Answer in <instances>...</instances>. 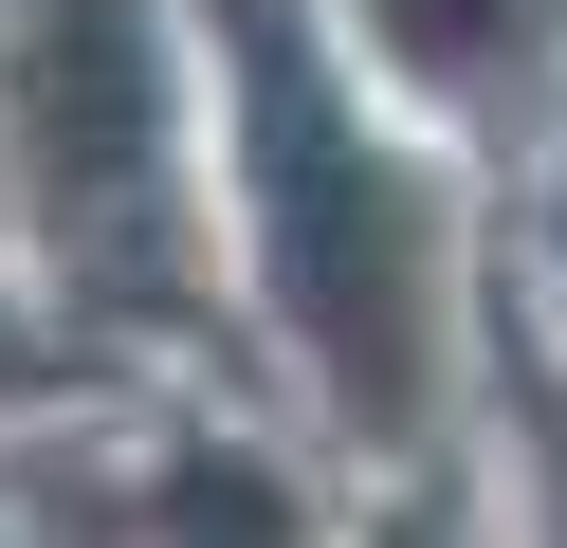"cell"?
I'll list each match as a JSON object with an SVG mask.
<instances>
[{"label": "cell", "mask_w": 567, "mask_h": 548, "mask_svg": "<svg viewBox=\"0 0 567 548\" xmlns=\"http://www.w3.org/2000/svg\"><path fill=\"white\" fill-rule=\"evenodd\" d=\"M293 311L330 348L348 421H421V348H440V275H421V201L367 146H293Z\"/></svg>", "instance_id": "1"}, {"label": "cell", "mask_w": 567, "mask_h": 548, "mask_svg": "<svg viewBox=\"0 0 567 548\" xmlns=\"http://www.w3.org/2000/svg\"><path fill=\"white\" fill-rule=\"evenodd\" d=\"M19 92H38V201H55V238H92L111 275H147V201H165V73L128 55V19H111V0H55Z\"/></svg>", "instance_id": "2"}, {"label": "cell", "mask_w": 567, "mask_h": 548, "mask_svg": "<svg viewBox=\"0 0 567 548\" xmlns=\"http://www.w3.org/2000/svg\"><path fill=\"white\" fill-rule=\"evenodd\" d=\"M384 37H403V73H440V92H494L530 37V0H367Z\"/></svg>", "instance_id": "3"}, {"label": "cell", "mask_w": 567, "mask_h": 548, "mask_svg": "<svg viewBox=\"0 0 567 548\" xmlns=\"http://www.w3.org/2000/svg\"><path fill=\"white\" fill-rule=\"evenodd\" d=\"M184 548H293V494H275L257 457H220V475H184Z\"/></svg>", "instance_id": "4"}, {"label": "cell", "mask_w": 567, "mask_h": 548, "mask_svg": "<svg viewBox=\"0 0 567 548\" xmlns=\"http://www.w3.org/2000/svg\"><path fill=\"white\" fill-rule=\"evenodd\" d=\"M0 384H19V329H0Z\"/></svg>", "instance_id": "5"}, {"label": "cell", "mask_w": 567, "mask_h": 548, "mask_svg": "<svg viewBox=\"0 0 567 548\" xmlns=\"http://www.w3.org/2000/svg\"><path fill=\"white\" fill-rule=\"evenodd\" d=\"M384 548H440V530H384Z\"/></svg>", "instance_id": "6"}]
</instances>
